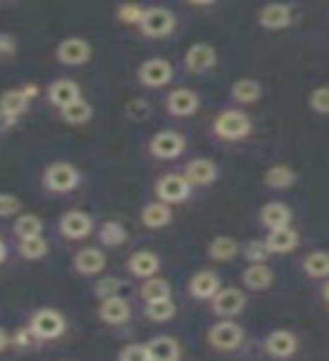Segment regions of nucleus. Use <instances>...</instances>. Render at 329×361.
<instances>
[{
  "label": "nucleus",
  "instance_id": "nucleus-1",
  "mask_svg": "<svg viewBox=\"0 0 329 361\" xmlns=\"http://www.w3.org/2000/svg\"><path fill=\"white\" fill-rule=\"evenodd\" d=\"M79 180H82L79 169L66 161H54L43 172V185L48 192H54V195H68V192H73L79 185Z\"/></svg>",
  "mask_w": 329,
  "mask_h": 361
},
{
  "label": "nucleus",
  "instance_id": "nucleus-2",
  "mask_svg": "<svg viewBox=\"0 0 329 361\" xmlns=\"http://www.w3.org/2000/svg\"><path fill=\"white\" fill-rule=\"evenodd\" d=\"M212 129H214V133H217L221 140L237 142V140H244L246 135L253 131V122H251V118H248L244 111L230 109V111L219 113V116L214 118Z\"/></svg>",
  "mask_w": 329,
  "mask_h": 361
},
{
  "label": "nucleus",
  "instance_id": "nucleus-3",
  "mask_svg": "<svg viewBox=\"0 0 329 361\" xmlns=\"http://www.w3.org/2000/svg\"><path fill=\"white\" fill-rule=\"evenodd\" d=\"M27 327L39 341H52V338H59L66 332V319L61 312H56L52 307H43L32 314Z\"/></svg>",
  "mask_w": 329,
  "mask_h": 361
},
{
  "label": "nucleus",
  "instance_id": "nucleus-4",
  "mask_svg": "<svg viewBox=\"0 0 329 361\" xmlns=\"http://www.w3.org/2000/svg\"><path fill=\"white\" fill-rule=\"evenodd\" d=\"M138 27L142 30L144 37L163 39L176 30V16H174V11H169L167 7H149L142 11Z\"/></svg>",
  "mask_w": 329,
  "mask_h": 361
},
{
  "label": "nucleus",
  "instance_id": "nucleus-5",
  "mask_svg": "<svg viewBox=\"0 0 329 361\" xmlns=\"http://www.w3.org/2000/svg\"><path fill=\"white\" fill-rule=\"evenodd\" d=\"M56 61L63 63V66H84L90 61V56H93V48H90V43L82 37H70V39H63L59 45H56Z\"/></svg>",
  "mask_w": 329,
  "mask_h": 361
},
{
  "label": "nucleus",
  "instance_id": "nucleus-6",
  "mask_svg": "<svg viewBox=\"0 0 329 361\" xmlns=\"http://www.w3.org/2000/svg\"><path fill=\"white\" fill-rule=\"evenodd\" d=\"M138 79L147 88H163L174 79V68L165 59H147L138 68Z\"/></svg>",
  "mask_w": 329,
  "mask_h": 361
},
{
  "label": "nucleus",
  "instance_id": "nucleus-7",
  "mask_svg": "<svg viewBox=\"0 0 329 361\" xmlns=\"http://www.w3.org/2000/svg\"><path fill=\"white\" fill-rule=\"evenodd\" d=\"M30 97L23 93V88H9L0 95V124L9 129L30 106Z\"/></svg>",
  "mask_w": 329,
  "mask_h": 361
},
{
  "label": "nucleus",
  "instance_id": "nucleus-8",
  "mask_svg": "<svg viewBox=\"0 0 329 361\" xmlns=\"http://www.w3.org/2000/svg\"><path fill=\"white\" fill-rule=\"evenodd\" d=\"M192 192V185L183 174H165L158 178L156 183V195L163 203L172 206V203H183Z\"/></svg>",
  "mask_w": 329,
  "mask_h": 361
},
{
  "label": "nucleus",
  "instance_id": "nucleus-9",
  "mask_svg": "<svg viewBox=\"0 0 329 361\" xmlns=\"http://www.w3.org/2000/svg\"><path fill=\"white\" fill-rule=\"evenodd\" d=\"M208 341L212 348L223 350V353H230V350L240 348L244 341V330L232 321H221L214 323L208 332Z\"/></svg>",
  "mask_w": 329,
  "mask_h": 361
},
{
  "label": "nucleus",
  "instance_id": "nucleus-10",
  "mask_svg": "<svg viewBox=\"0 0 329 361\" xmlns=\"http://www.w3.org/2000/svg\"><path fill=\"white\" fill-rule=\"evenodd\" d=\"M59 231L66 240H86L93 233V217L84 210H68L59 219Z\"/></svg>",
  "mask_w": 329,
  "mask_h": 361
},
{
  "label": "nucleus",
  "instance_id": "nucleus-11",
  "mask_svg": "<svg viewBox=\"0 0 329 361\" xmlns=\"http://www.w3.org/2000/svg\"><path fill=\"white\" fill-rule=\"evenodd\" d=\"M210 300H212V312L217 316H221V319H232V316L242 314L244 307H246L244 291L237 289V287L219 289Z\"/></svg>",
  "mask_w": 329,
  "mask_h": 361
},
{
  "label": "nucleus",
  "instance_id": "nucleus-12",
  "mask_svg": "<svg viewBox=\"0 0 329 361\" xmlns=\"http://www.w3.org/2000/svg\"><path fill=\"white\" fill-rule=\"evenodd\" d=\"M149 152H151V156L161 158V161H172V158H178L185 152V138L178 131H172V129L161 131L151 138Z\"/></svg>",
  "mask_w": 329,
  "mask_h": 361
},
{
  "label": "nucleus",
  "instance_id": "nucleus-13",
  "mask_svg": "<svg viewBox=\"0 0 329 361\" xmlns=\"http://www.w3.org/2000/svg\"><path fill=\"white\" fill-rule=\"evenodd\" d=\"M183 61L192 75H203L217 66V50L208 43H194L187 48Z\"/></svg>",
  "mask_w": 329,
  "mask_h": 361
},
{
  "label": "nucleus",
  "instance_id": "nucleus-14",
  "mask_svg": "<svg viewBox=\"0 0 329 361\" xmlns=\"http://www.w3.org/2000/svg\"><path fill=\"white\" fill-rule=\"evenodd\" d=\"M165 104H167V111L172 113L174 118H190L199 111L201 97L190 88H176L169 93Z\"/></svg>",
  "mask_w": 329,
  "mask_h": 361
},
{
  "label": "nucleus",
  "instance_id": "nucleus-15",
  "mask_svg": "<svg viewBox=\"0 0 329 361\" xmlns=\"http://www.w3.org/2000/svg\"><path fill=\"white\" fill-rule=\"evenodd\" d=\"M257 20L264 30H285L293 23V9L285 3H271L259 9Z\"/></svg>",
  "mask_w": 329,
  "mask_h": 361
},
{
  "label": "nucleus",
  "instance_id": "nucleus-16",
  "mask_svg": "<svg viewBox=\"0 0 329 361\" xmlns=\"http://www.w3.org/2000/svg\"><path fill=\"white\" fill-rule=\"evenodd\" d=\"M73 267L77 274L82 276H97L106 267V255L95 246H86L82 251H77L73 257Z\"/></svg>",
  "mask_w": 329,
  "mask_h": 361
},
{
  "label": "nucleus",
  "instance_id": "nucleus-17",
  "mask_svg": "<svg viewBox=\"0 0 329 361\" xmlns=\"http://www.w3.org/2000/svg\"><path fill=\"white\" fill-rule=\"evenodd\" d=\"M183 176L187 178L190 185H210L217 180L219 167L214 161H210V158H194V161L187 163Z\"/></svg>",
  "mask_w": 329,
  "mask_h": 361
},
{
  "label": "nucleus",
  "instance_id": "nucleus-18",
  "mask_svg": "<svg viewBox=\"0 0 329 361\" xmlns=\"http://www.w3.org/2000/svg\"><path fill=\"white\" fill-rule=\"evenodd\" d=\"M82 97V88L75 82V79H54V82L48 86V102L54 104L56 109H63L66 104Z\"/></svg>",
  "mask_w": 329,
  "mask_h": 361
},
{
  "label": "nucleus",
  "instance_id": "nucleus-19",
  "mask_svg": "<svg viewBox=\"0 0 329 361\" xmlns=\"http://www.w3.org/2000/svg\"><path fill=\"white\" fill-rule=\"evenodd\" d=\"M264 350L271 357H291L298 350V336L289 330H275L264 338Z\"/></svg>",
  "mask_w": 329,
  "mask_h": 361
},
{
  "label": "nucleus",
  "instance_id": "nucleus-20",
  "mask_svg": "<svg viewBox=\"0 0 329 361\" xmlns=\"http://www.w3.org/2000/svg\"><path fill=\"white\" fill-rule=\"evenodd\" d=\"M99 319L108 325H122L131 319V305L129 300H124L120 293L118 296L104 298L99 305Z\"/></svg>",
  "mask_w": 329,
  "mask_h": 361
},
{
  "label": "nucleus",
  "instance_id": "nucleus-21",
  "mask_svg": "<svg viewBox=\"0 0 329 361\" xmlns=\"http://www.w3.org/2000/svg\"><path fill=\"white\" fill-rule=\"evenodd\" d=\"M264 242H266V248L271 253L285 255V253H291L293 248L300 244V237H298L296 228H291V226H282V228L271 231Z\"/></svg>",
  "mask_w": 329,
  "mask_h": 361
},
{
  "label": "nucleus",
  "instance_id": "nucleus-22",
  "mask_svg": "<svg viewBox=\"0 0 329 361\" xmlns=\"http://www.w3.org/2000/svg\"><path fill=\"white\" fill-rule=\"evenodd\" d=\"M221 289V280L212 271H199L190 278V293L197 300H210Z\"/></svg>",
  "mask_w": 329,
  "mask_h": 361
},
{
  "label": "nucleus",
  "instance_id": "nucleus-23",
  "mask_svg": "<svg viewBox=\"0 0 329 361\" xmlns=\"http://www.w3.org/2000/svg\"><path fill=\"white\" fill-rule=\"evenodd\" d=\"M149 350L151 361H176L180 359V343L174 336H154L149 343H144Z\"/></svg>",
  "mask_w": 329,
  "mask_h": 361
},
{
  "label": "nucleus",
  "instance_id": "nucleus-24",
  "mask_svg": "<svg viewBox=\"0 0 329 361\" xmlns=\"http://www.w3.org/2000/svg\"><path fill=\"white\" fill-rule=\"evenodd\" d=\"M259 219H262V224L268 231H273V228H282V226H291L293 212L287 203L273 201V203H266V206L259 210Z\"/></svg>",
  "mask_w": 329,
  "mask_h": 361
},
{
  "label": "nucleus",
  "instance_id": "nucleus-25",
  "mask_svg": "<svg viewBox=\"0 0 329 361\" xmlns=\"http://www.w3.org/2000/svg\"><path fill=\"white\" fill-rule=\"evenodd\" d=\"M242 280H244V285L248 289L264 291V289H268L271 285H273V271H271V267H266L264 262H251V267L244 271Z\"/></svg>",
  "mask_w": 329,
  "mask_h": 361
},
{
  "label": "nucleus",
  "instance_id": "nucleus-26",
  "mask_svg": "<svg viewBox=\"0 0 329 361\" xmlns=\"http://www.w3.org/2000/svg\"><path fill=\"white\" fill-rule=\"evenodd\" d=\"M140 221L147 226V228H165V226L172 221V210H169L167 203L163 201H154L147 203L140 212Z\"/></svg>",
  "mask_w": 329,
  "mask_h": 361
},
{
  "label": "nucleus",
  "instance_id": "nucleus-27",
  "mask_svg": "<svg viewBox=\"0 0 329 361\" xmlns=\"http://www.w3.org/2000/svg\"><path fill=\"white\" fill-rule=\"evenodd\" d=\"M158 267H161V259H158V255L151 251H138L129 259V271L135 278H142V280L156 276Z\"/></svg>",
  "mask_w": 329,
  "mask_h": 361
},
{
  "label": "nucleus",
  "instance_id": "nucleus-28",
  "mask_svg": "<svg viewBox=\"0 0 329 361\" xmlns=\"http://www.w3.org/2000/svg\"><path fill=\"white\" fill-rule=\"evenodd\" d=\"M208 253L212 259H217V262H230V259L240 255V242H237L235 237L219 235L208 244Z\"/></svg>",
  "mask_w": 329,
  "mask_h": 361
},
{
  "label": "nucleus",
  "instance_id": "nucleus-29",
  "mask_svg": "<svg viewBox=\"0 0 329 361\" xmlns=\"http://www.w3.org/2000/svg\"><path fill=\"white\" fill-rule=\"evenodd\" d=\"M230 95L237 104H255L262 97V84L255 79H237L230 88Z\"/></svg>",
  "mask_w": 329,
  "mask_h": 361
},
{
  "label": "nucleus",
  "instance_id": "nucleus-30",
  "mask_svg": "<svg viewBox=\"0 0 329 361\" xmlns=\"http://www.w3.org/2000/svg\"><path fill=\"white\" fill-rule=\"evenodd\" d=\"M59 113L66 124H75V127H79V124H86L90 118H93V106H90L84 97H79V99L70 102V104H66L63 109H59Z\"/></svg>",
  "mask_w": 329,
  "mask_h": 361
},
{
  "label": "nucleus",
  "instance_id": "nucleus-31",
  "mask_svg": "<svg viewBox=\"0 0 329 361\" xmlns=\"http://www.w3.org/2000/svg\"><path fill=\"white\" fill-rule=\"evenodd\" d=\"M298 180V174L289 165H275L264 174V183L271 190H287Z\"/></svg>",
  "mask_w": 329,
  "mask_h": 361
},
{
  "label": "nucleus",
  "instance_id": "nucleus-32",
  "mask_svg": "<svg viewBox=\"0 0 329 361\" xmlns=\"http://www.w3.org/2000/svg\"><path fill=\"white\" fill-rule=\"evenodd\" d=\"M140 296L144 298V302L149 300H161V298H172V285L163 278H144L142 287H140Z\"/></svg>",
  "mask_w": 329,
  "mask_h": 361
},
{
  "label": "nucleus",
  "instance_id": "nucleus-33",
  "mask_svg": "<svg viewBox=\"0 0 329 361\" xmlns=\"http://www.w3.org/2000/svg\"><path fill=\"white\" fill-rule=\"evenodd\" d=\"M304 274L314 280H321V278H329V253L325 251H314L304 257L302 262Z\"/></svg>",
  "mask_w": 329,
  "mask_h": 361
},
{
  "label": "nucleus",
  "instance_id": "nucleus-34",
  "mask_svg": "<svg viewBox=\"0 0 329 361\" xmlns=\"http://www.w3.org/2000/svg\"><path fill=\"white\" fill-rule=\"evenodd\" d=\"M18 253L23 259H41L48 255V242L43 235H32L18 240Z\"/></svg>",
  "mask_w": 329,
  "mask_h": 361
},
{
  "label": "nucleus",
  "instance_id": "nucleus-35",
  "mask_svg": "<svg viewBox=\"0 0 329 361\" xmlns=\"http://www.w3.org/2000/svg\"><path fill=\"white\" fill-rule=\"evenodd\" d=\"M144 314L149 321L156 323H165L169 319H174L176 314V305L172 302V298H161V300H149L144 307Z\"/></svg>",
  "mask_w": 329,
  "mask_h": 361
},
{
  "label": "nucleus",
  "instance_id": "nucleus-36",
  "mask_svg": "<svg viewBox=\"0 0 329 361\" xmlns=\"http://www.w3.org/2000/svg\"><path fill=\"white\" fill-rule=\"evenodd\" d=\"M43 233V221L39 214H32V212H23L16 217L14 221V235L18 240L23 237H32V235H41Z\"/></svg>",
  "mask_w": 329,
  "mask_h": 361
},
{
  "label": "nucleus",
  "instance_id": "nucleus-37",
  "mask_svg": "<svg viewBox=\"0 0 329 361\" xmlns=\"http://www.w3.org/2000/svg\"><path fill=\"white\" fill-rule=\"evenodd\" d=\"M127 240H129L127 228H124L120 221H106V224H101V228H99V242L104 244V246H122Z\"/></svg>",
  "mask_w": 329,
  "mask_h": 361
},
{
  "label": "nucleus",
  "instance_id": "nucleus-38",
  "mask_svg": "<svg viewBox=\"0 0 329 361\" xmlns=\"http://www.w3.org/2000/svg\"><path fill=\"white\" fill-rule=\"evenodd\" d=\"M124 113H127V118L133 122H144V120L151 118L154 109L147 99H131L127 104V109H124Z\"/></svg>",
  "mask_w": 329,
  "mask_h": 361
},
{
  "label": "nucleus",
  "instance_id": "nucleus-39",
  "mask_svg": "<svg viewBox=\"0 0 329 361\" xmlns=\"http://www.w3.org/2000/svg\"><path fill=\"white\" fill-rule=\"evenodd\" d=\"M309 106L321 113V116H329V86H318L309 95Z\"/></svg>",
  "mask_w": 329,
  "mask_h": 361
},
{
  "label": "nucleus",
  "instance_id": "nucleus-40",
  "mask_svg": "<svg viewBox=\"0 0 329 361\" xmlns=\"http://www.w3.org/2000/svg\"><path fill=\"white\" fill-rule=\"evenodd\" d=\"M271 255V251L266 248V242L253 240L244 246V257L248 262H266V257Z\"/></svg>",
  "mask_w": 329,
  "mask_h": 361
},
{
  "label": "nucleus",
  "instance_id": "nucleus-41",
  "mask_svg": "<svg viewBox=\"0 0 329 361\" xmlns=\"http://www.w3.org/2000/svg\"><path fill=\"white\" fill-rule=\"evenodd\" d=\"M120 289H122V282L118 278H101L95 285V296L104 300L111 296H118Z\"/></svg>",
  "mask_w": 329,
  "mask_h": 361
},
{
  "label": "nucleus",
  "instance_id": "nucleus-42",
  "mask_svg": "<svg viewBox=\"0 0 329 361\" xmlns=\"http://www.w3.org/2000/svg\"><path fill=\"white\" fill-rule=\"evenodd\" d=\"M142 7L140 5H133V3H127L118 9V18L124 23V25H138L140 18H142Z\"/></svg>",
  "mask_w": 329,
  "mask_h": 361
},
{
  "label": "nucleus",
  "instance_id": "nucleus-43",
  "mask_svg": "<svg viewBox=\"0 0 329 361\" xmlns=\"http://www.w3.org/2000/svg\"><path fill=\"white\" fill-rule=\"evenodd\" d=\"M23 208V203L18 197L7 195V192H0V217H11V214H18Z\"/></svg>",
  "mask_w": 329,
  "mask_h": 361
},
{
  "label": "nucleus",
  "instance_id": "nucleus-44",
  "mask_svg": "<svg viewBox=\"0 0 329 361\" xmlns=\"http://www.w3.org/2000/svg\"><path fill=\"white\" fill-rule=\"evenodd\" d=\"M120 359L122 361H151L147 345H127V348H122L120 350Z\"/></svg>",
  "mask_w": 329,
  "mask_h": 361
},
{
  "label": "nucleus",
  "instance_id": "nucleus-45",
  "mask_svg": "<svg viewBox=\"0 0 329 361\" xmlns=\"http://www.w3.org/2000/svg\"><path fill=\"white\" fill-rule=\"evenodd\" d=\"M37 341H39V338L34 336V332L30 330L27 325H25V327H20V330L14 334V338H11V343H14L16 348H32Z\"/></svg>",
  "mask_w": 329,
  "mask_h": 361
},
{
  "label": "nucleus",
  "instance_id": "nucleus-46",
  "mask_svg": "<svg viewBox=\"0 0 329 361\" xmlns=\"http://www.w3.org/2000/svg\"><path fill=\"white\" fill-rule=\"evenodd\" d=\"M16 39L11 37V34L7 32H0V59H7V56H11L16 52Z\"/></svg>",
  "mask_w": 329,
  "mask_h": 361
},
{
  "label": "nucleus",
  "instance_id": "nucleus-47",
  "mask_svg": "<svg viewBox=\"0 0 329 361\" xmlns=\"http://www.w3.org/2000/svg\"><path fill=\"white\" fill-rule=\"evenodd\" d=\"M20 88H23V93H25L30 99H34V97L39 95V86L37 84H25V86H20Z\"/></svg>",
  "mask_w": 329,
  "mask_h": 361
},
{
  "label": "nucleus",
  "instance_id": "nucleus-48",
  "mask_svg": "<svg viewBox=\"0 0 329 361\" xmlns=\"http://www.w3.org/2000/svg\"><path fill=\"white\" fill-rule=\"evenodd\" d=\"M11 343V338H9V334L5 332V327H0V353L3 350H7V345Z\"/></svg>",
  "mask_w": 329,
  "mask_h": 361
},
{
  "label": "nucleus",
  "instance_id": "nucleus-49",
  "mask_svg": "<svg viewBox=\"0 0 329 361\" xmlns=\"http://www.w3.org/2000/svg\"><path fill=\"white\" fill-rule=\"evenodd\" d=\"M5 257H7V246H5V242L0 240V264L5 262Z\"/></svg>",
  "mask_w": 329,
  "mask_h": 361
},
{
  "label": "nucleus",
  "instance_id": "nucleus-50",
  "mask_svg": "<svg viewBox=\"0 0 329 361\" xmlns=\"http://www.w3.org/2000/svg\"><path fill=\"white\" fill-rule=\"evenodd\" d=\"M192 5H197V7H206V5H212L214 0H190Z\"/></svg>",
  "mask_w": 329,
  "mask_h": 361
},
{
  "label": "nucleus",
  "instance_id": "nucleus-51",
  "mask_svg": "<svg viewBox=\"0 0 329 361\" xmlns=\"http://www.w3.org/2000/svg\"><path fill=\"white\" fill-rule=\"evenodd\" d=\"M323 298H325V300L329 302V282H327V285L323 287Z\"/></svg>",
  "mask_w": 329,
  "mask_h": 361
}]
</instances>
